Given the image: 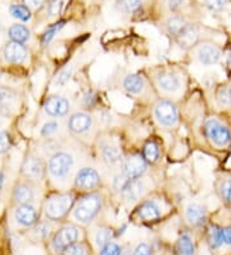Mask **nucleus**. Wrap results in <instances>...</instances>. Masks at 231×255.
Returning <instances> with one entry per match:
<instances>
[{"mask_svg": "<svg viewBox=\"0 0 231 255\" xmlns=\"http://www.w3.org/2000/svg\"><path fill=\"white\" fill-rule=\"evenodd\" d=\"M74 205V196L70 193L56 195L46 200L44 204V213L48 221H62Z\"/></svg>", "mask_w": 231, "mask_h": 255, "instance_id": "nucleus-1", "label": "nucleus"}, {"mask_svg": "<svg viewBox=\"0 0 231 255\" xmlns=\"http://www.w3.org/2000/svg\"><path fill=\"white\" fill-rule=\"evenodd\" d=\"M123 88H125L129 93H142V91L144 89V80H143L139 75H129V76H126V79L123 80Z\"/></svg>", "mask_w": 231, "mask_h": 255, "instance_id": "nucleus-24", "label": "nucleus"}, {"mask_svg": "<svg viewBox=\"0 0 231 255\" xmlns=\"http://www.w3.org/2000/svg\"><path fill=\"white\" fill-rule=\"evenodd\" d=\"M44 164L39 157L28 155L22 164V174L27 179H41L44 175Z\"/></svg>", "mask_w": 231, "mask_h": 255, "instance_id": "nucleus-13", "label": "nucleus"}, {"mask_svg": "<svg viewBox=\"0 0 231 255\" xmlns=\"http://www.w3.org/2000/svg\"><path fill=\"white\" fill-rule=\"evenodd\" d=\"M75 184L78 190L92 191L100 186V177L95 169L83 168L77 173Z\"/></svg>", "mask_w": 231, "mask_h": 255, "instance_id": "nucleus-8", "label": "nucleus"}, {"mask_svg": "<svg viewBox=\"0 0 231 255\" xmlns=\"http://www.w3.org/2000/svg\"><path fill=\"white\" fill-rule=\"evenodd\" d=\"M207 138L217 147H226L231 142V133L225 125L216 119L207 120L204 125Z\"/></svg>", "mask_w": 231, "mask_h": 255, "instance_id": "nucleus-4", "label": "nucleus"}, {"mask_svg": "<svg viewBox=\"0 0 231 255\" xmlns=\"http://www.w3.org/2000/svg\"><path fill=\"white\" fill-rule=\"evenodd\" d=\"M62 9V0H49L48 3V13L50 16H57Z\"/></svg>", "mask_w": 231, "mask_h": 255, "instance_id": "nucleus-41", "label": "nucleus"}, {"mask_svg": "<svg viewBox=\"0 0 231 255\" xmlns=\"http://www.w3.org/2000/svg\"><path fill=\"white\" fill-rule=\"evenodd\" d=\"M78 230L72 224H66L59 228L52 239V248L57 255H62L66 249L77 243L78 240Z\"/></svg>", "mask_w": 231, "mask_h": 255, "instance_id": "nucleus-3", "label": "nucleus"}, {"mask_svg": "<svg viewBox=\"0 0 231 255\" xmlns=\"http://www.w3.org/2000/svg\"><path fill=\"white\" fill-rule=\"evenodd\" d=\"M154 115L157 122L163 127L171 128L176 125L179 120V112L175 103L169 102V101H160L154 109Z\"/></svg>", "mask_w": 231, "mask_h": 255, "instance_id": "nucleus-5", "label": "nucleus"}, {"mask_svg": "<svg viewBox=\"0 0 231 255\" xmlns=\"http://www.w3.org/2000/svg\"><path fill=\"white\" fill-rule=\"evenodd\" d=\"M189 23L185 21V18L180 16H175L172 18H169L168 22H167V28H168V31L171 32L172 35L177 36L180 32H182L185 30V27L188 26Z\"/></svg>", "mask_w": 231, "mask_h": 255, "instance_id": "nucleus-29", "label": "nucleus"}, {"mask_svg": "<svg viewBox=\"0 0 231 255\" xmlns=\"http://www.w3.org/2000/svg\"><path fill=\"white\" fill-rule=\"evenodd\" d=\"M185 219L191 227H202L207 221L206 208L198 202H190L185 209Z\"/></svg>", "mask_w": 231, "mask_h": 255, "instance_id": "nucleus-14", "label": "nucleus"}, {"mask_svg": "<svg viewBox=\"0 0 231 255\" xmlns=\"http://www.w3.org/2000/svg\"><path fill=\"white\" fill-rule=\"evenodd\" d=\"M120 255H133V253L130 252L129 249H122V250H121V254Z\"/></svg>", "mask_w": 231, "mask_h": 255, "instance_id": "nucleus-47", "label": "nucleus"}, {"mask_svg": "<svg viewBox=\"0 0 231 255\" xmlns=\"http://www.w3.org/2000/svg\"><path fill=\"white\" fill-rule=\"evenodd\" d=\"M176 253L179 255H195L197 248H195L194 240L191 239L190 235H180L177 241H176Z\"/></svg>", "mask_w": 231, "mask_h": 255, "instance_id": "nucleus-20", "label": "nucleus"}, {"mask_svg": "<svg viewBox=\"0 0 231 255\" xmlns=\"http://www.w3.org/2000/svg\"><path fill=\"white\" fill-rule=\"evenodd\" d=\"M91 116L85 114V112H77V114H74L68 120V129L74 131V133L81 134L89 130L91 128Z\"/></svg>", "mask_w": 231, "mask_h": 255, "instance_id": "nucleus-16", "label": "nucleus"}, {"mask_svg": "<svg viewBox=\"0 0 231 255\" xmlns=\"http://www.w3.org/2000/svg\"><path fill=\"white\" fill-rule=\"evenodd\" d=\"M44 110L48 115L54 116V118H63L70 111V103L63 97L52 96L44 103Z\"/></svg>", "mask_w": 231, "mask_h": 255, "instance_id": "nucleus-12", "label": "nucleus"}, {"mask_svg": "<svg viewBox=\"0 0 231 255\" xmlns=\"http://www.w3.org/2000/svg\"><path fill=\"white\" fill-rule=\"evenodd\" d=\"M62 255H87L86 248L82 244H74L68 249H66Z\"/></svg>", "mask_w": 231, "mask_h": 255, "instance_id": "nucleus-37", "label": "nucleus"}, {"mask_svg": "<svg viewBox=\"0 0 231 255\" xmlns=\"http://www.w3.org/2000/svg\"><path fill=\"white\" fill-rule=\"evenodd\" d=\"M102 204V197L99 196V195H95V193H91V195L82 197L80 201L77 202L76 208L74 210L75 218L82 224L90 223L98 215V213L100 212Z\"/></svg>", "mask_w": 231, "mask_h": 255, "instance_id": "nucleus-2", "label": "nucleus"}, {"mask_svg": "<svg viewBox=\"0 0 231 255\" xmlns=\"http://www.w3.org/2000/svg\"><path fill=\"white\" fill-rule=\"evenodd\" d=\"M207 244L211 250H219L224 246V240H222V227H219L216 224H212L208 228L207 232Z\"/></svg>", "mask_w": 231, "mask_h": 255, "instance_id": "nucleus-21", "label": "nucleus"}, {"mask_svg": "<svg viewBox=\"0 0 231 255\" xmlns=\"http://www.w3.org/2000/svg\"><path fill=\"white\" fill-rule=\"evenodd\" d=\"M36 255H39V254H36Z\"/></svg>", "mask_w": 231, "mask_h": 255, "instance_id": "nucleus-50", "label": "nucleus"}, {"mask_svg": "<svg viewBox=\"0 0 231 255\" xmlns=\"http://www.w3.org/2000/svg\"><path fill=\"white\" fill-rule=\"evenodd\" d=\"M9 12L14 18L19 21L27 22L31 18V10L27 5H22V4H13L10 5Z\"/></svg>", "mask_w": 231, "mask_h": 255, "instance_id": "nucleus-30", "label": "nucleus"}, {"mask_svg": "<svg viewBox=\"0 0 231 255\" xmlns=\"http://www.w3.org/2000/svg\"><path fill=\"white\" fill-rule=\"evenodd\" d=\"M10 148V137L8 131L1 130L0 131V155L1 153L8 152V149Z\"/></svg>", "mask_w": 231, "mask_h": 255, "instance_id": "nucleus-38", "label": "nucleus"}, {"mask_svg": "<svg viewBox=\"0 0 231 255\" xmlns=\"http://www.w3.org/2000/svg\"><path fill=\"white\" fill-rule=\"evenodd\" d=\"M71 78V71L70 70H65V71H62L59 74L58 79H57V85H63L66 84L68 80Z\"/></svg>", "mask_w": 231, "mask_h": 255, "instance_id": "nucleus-44", "label": "nucleus"}, {"mask_svg": "<svg viewBox=\"0 0 231 255\" xmlns=\"http://www.w3.org/2000/svg\"><path fill=\"white\" fill-rule=\"evenodd\" d=\"M32 235L37 241H44L52 234V224L49 222H39L32 227Z\"/></svg>", "mask_w": 231, "mask_h": 255, "instance_id": "nucleus-26", "label": "nucleus"}, {"mask_svg": "<svg viewBox=\"0 0 231 255\" xmlns=\"http://www.w3.org/2000/svg\"><path fill=\"white\" fill-rule=\"evenodd\" d=\"M118 192L125 201H135L140 197L143 192V183L138 179H127L123 182L122 187Z\"/></svg>", "mask_w": 231, "mask_h": 255, "instance_id": "nucleus-17", "label": "nucleus"}, {"mask_svg": "<svg viewBox=\"0 0 231 255\" xmlns=\"http://www.w3.org/2000/svg\"><path fill=\"white\" fill-rule=\"evenodd\" d=\"M37 218H39L37 210L31 204H22V205L15 206L14 221L21 227H34L37 223Z\"/></svg>", "mask_w": 231, "mask_h": 255, "instance_id": "nucleus-9", "label": "nucleus"}, {"mask_svg": "<svg viewBox=\"0 0 231 255\" xmlns=\"http://www.w3.org/2000/svg\"><path fill=\"white\" fill-rule=\"evenodd\" d=\"M121 250H122V248H121L117 243L109 241V243L100 246V249H99V255H120Z\"/></svg>", "mask_w": 231, "mask_h": 255, "instance_id": "nucleus-33", "label": "nucleus"}, {"mask_svg": "<svg viewBox=\"0 0 231 255\" xmlns=\"http://www.w3.org/2000/svg\"><path fill=\"white\" fill-rule=\"evenodd\" d=\"M219 191L222 200H224L228 205H231V179L222 181L219 187Z\"/></svg>", "mask_w": 231, "mask_h": 255, "instance_id": "nucleus-35", "label": "nucleus"}, {"mask_svg": "<svg viewBox=\"0 0 231 255\" xmlns=\"http://www.w3.org/2000/svg\"><path fill=\"white\" fill-rule=\"evenodd\" d=\"M102 156L103 160L111 165L118 164V162L121 161L120 149H118V147L113 146V144H105V146H103Z\"/></svg>", "mask_w": 231, "mask_h": 255, "instance_id": "nucleus-25", "label": "nucleus"}, {"mask_svg": "<svg viewBox=\"0 0 231 255\" xmlns=\"http://www.w3.org/2000/svg\"><path fill=\"white\" fill-rule=\"evenodd\" d=\"M151 245L147 243H140L133 252V255H153Z\"/></svg>", "mask_w": 231, "mask_h": 255, "instance_id": "nucleus-40", "label": "nucleus"}, {"mask_svg": "<svg viewBox=\"0 0 231 255\" xmlns=\"http://www.w3.org/2000/svg\"><path fill=\"white\" fill-rule=\"evenodd\" d=\"M72 165L74 160L71 155L66 152H57L49 160V171L56 178H65L71 171Z\"/></svg>", "mask_w": 231, "mask_h": 255, "instance_id": "nucleus-6", "label": "nucleus"}, {"mask_svg": "<svg viewBox=\"0 0 231 255\" xmlns=\"http://www.w3.org/2000/svg\"><path fill=\"white\" fill-rule=\"evenodd\" d=\"M17 101V94L8 88H0V107L10 109Z\"/></svg>", "mask_w": 231, "mask_h": 255, "instance_id": "nucleus-27", "label": "nucleus"}, {"mask_svg": "<svg viewBox=\"0 0 231 255\" xmlns=\"http://www.w3.org/2000/svg\"><path fill=\"white\" fill-rule=\"evenodd\" d=\"M185 0H168V6L171 10H176L181 8Z\"/></svg>", "mask_w": 231, "mask_h": 255, "instance_id": "nucleus-45", "label": "nucleus"}, {"mask_svg": "<svg viewBox=\"0 0 231 255\" xmlns=\"http://www.w3.org/2000/svg\"><path fill=\"white\" fill-rule=\"evenodd\" d=\"M3 57L5 59V62L12 63V65H22V63L26 62L28 52L23 44L9 41L4 47Z\"/></svg>", "mask_w": 231, "mask_h": 255, "instance_id": "nucleus-10", "label": "nucleus"}, {"mask_svg": "<svg viewBox=\"0 0 231 255\" xmlns=\"http://www.w3.org/2000/svg\"><path fill=\"white\" fill-rule=\"evenodd\" d=\"M35 192L34 188L28 182H18L13 187L12 200L15 205H22V204H31L34 200Z\"/></svg>", "mask_w": 231, "mask_h": 255, "instance_id": "nucleus-15", "label": "nucleus"}, {"mask_svg": "<svg viewBox=\"0 0 231 255\" xmlns=\"http://www.w3.org/2000/svg\"><path fill=\"white\" fill-rule=\"evenodd\" d=\"M57 130H58V124L56 122H49L41 128V134L44 137H49L53 133H56Z\"/></svg>", "mask_w": 231, "mask_h": 255, "instance_id": "nucleus-42", "label": "nucleus"}, {"mask_svg": "<svg viewBox=\"0 0 231 255\" xmlns=\"http://www.w3.org/2000/svg\"><path fill=\"white\" fill-rule=\"evenodd\" d=\"M45 0H25V3L30 6H39L44 3Z\"/></svg>", "mask_w": 231, "mask_h": 255, "instance_id": "nucleus-46", "label": "nucleus"}, {"mask_svg": "<svg viewBox=\"0 0 231 255\" xmlns=\"http://www.w3.org/2000/svg\"><path fill=\"white\" fill-rule=\"evenodd\" d=\"M222 52L217 45L211 43L202 44L197 50V58L204 66H213L220 62Z\"/></svg>", "mask_w": 231, "mask_h": 255, "instance_id": "nucleus-11", "label": "nucleus"}, {"mask_svg": "<svg viewBox=\"0 0 231 255\" xmlns=\"http://www.w3.org/2000/svg\"><path fill=\"white\" fill-rule=\"evenodd\" d=\"M157 83L162 91L168 92V93L177 92L180 89V85H181L179 75L175 74V72H168V71L162 72V74L158 75Z\"/></svg>", "mask_w": 231, "mask_h": 255, "instance_id": "nucleus-18", "label": "nucleus"}, {"mask_svg": "<svg viewBox=\"0 0 231 255\" xmlns=\"http://www.w3.org/2000/svg\"><path fill=\"white\" fill-rule=\"evenodd\" d=\"M3 184H4V175L1 174V171H0V190H1Z\"/></svg>", "mask_w": 231, "mask_h": 255, "instance_id": "nucleus-48", "label": "nucleus"}, {"mask_svg": "<svg viewBox=\"0 0 231 255\" xmlns=\"http://www.w3.org/2000/svg\"><path fill=\"white\" fill-rule=\"evenodd\" d=\"M0 81H1V74H0Z\"/></svg>", "mask_w": 231, "mask_h": 255, "instance_id": "nucleus-49", "label": "nucleus"}, {"mask_svg": "<svg viewBox=\"0 0 231 255\" xmlns=\"http://www.w3.org/2000/svg\"><path fill=\"white\" fill-rule=\"evenodd\" d=\"M8 36L12 41L19 44H25L30 39V30L23 25H12L8 30Z\"/></svg>", "mask_w": 231, "mask_h": 255, "instance_id": "nucleus-23", "label": "nucleus"}, {"mask_svg": "<svg viewBox=\"0 0 231 255\" xmlns=\"http://www.w3.org/2000/svg\"><path fill=\"white\" fill-rule=\"evenodd\" d=\"M63 26H65V22H59V23H56L54 26H52V27L48 28V30L44 32L43 39H41V43H43V45H48V44L53 40V37L56 36L57 32L61 31Z\"/></svg>", "mask_w": 231, "mask_h": 255, "instance_id": "nucleus-34", "label": "nucleus"}, {"mask_svg": "<svg viewBox=\"0 0 231 255\" xmlns=\"http://www.w3.org/2000/svg\"><path fill=\"white\" fill-rule=\"evenodd\" d=\"M228 4V0H206V5L211 10H222Z\"/></svg>", "mask_w": 231, "mask_h": 255, "instance_id": "nucleus-39", "label": "nucleus"}, {"mask_svg": "<svg viewBox=\"0 0 231 255\" xmlns=\"http://www.w3.org/2000/svg\"><path fill=\"white\" fill-rule=\"evenodd\" d=\"M138 215L144 222H154L160 217V209L154 201H145L138 209Z\"/></svg>", "mask_w": 231, "mask_h": 255, "instance_id": "nucleus-19", "label": "nucleus"}, {"mask_svg": "<svg viewBox=\"0 0 231 255\" xmlns=\"http://www.w3.org/2000/svg\"><path fill=\"white\" fill-rule=\"evenodd\" d=\"M216 98L220 106H231V88H221Z\"/></svg>", "mask_w": 231, "mask_h": 255, "instance_id": "nucleus-36", "label": "nucleus"}, {"mask_svg": "<svg viewBox=\"0 0 231 255\" xmlns=\"http://www.w3.org/2000/svg\"><path fill=\"white\" fill-rule=\"evenodd\" d=\"M176 39H177V41H179V44L181 45V47L184 48L193 47V45H195V43H197L198 40L197 28L189 23V25L185 27L184 31L180 32V34L176 36Z\"/></svg>", "mask_w": 231, "mask_h": 255, "instance_id": "nucleus-22", "label": "nucleus"}, {"mask_svg": "<svg viewBox=\"0 0 231 255\" xmlns=\"http://www.w3.org/2000/svg\"><path fill=\"white\" fill-rule=\"evenodd\" d=\"M142 0H118L117 6L118 9L122 10L123 13H134L140 8Z\"/></svg>", "mask_w": 231, "mask_h": 255, "instance_id": "nucleus-32", "label": "nucleus"}, {"mask_svg": "<svg viewBox=\"0 0 231 255\" xmlns=\"http://www.w3.org/2000/svg\"><path fill=\"white\" fill-rule=\"evenodd\" d=\"M113 239V232H112L111 228H107V227H103V228H99L96 231L95 236H94V241H95L96 246H103L104 244L109 243L112 241Z\"/></svg>", "mask_w": 231, "mask_h": 255, "instance_id": "nucleus-31", "label": "nucleus"}, {"mask_svg": "<svg viewBox=\"0 0 231 255\" xmlns=\"http://www.w3.org/2000/svg\"><path fill=\"white\" fill-rule=\"evenodd\" d=\"M222 240H224V245L231 248V226L222 228Z\"/></svg>", "mask_w": 231, "mask_h": 255, "instance_id": "nucleus-43", "label": "nucleus"}, {"mask_svg": "<svg viewBox=\"0 0 231 255\" xmlns=\"http://www.w3.org/2000/svg\"><path fill=\"white\" fill-rule=\"evenodd\" d=\"M143 157H144L145 161L148 162H155L159 157V147L155 142L151 140L148 143L144 146V149H143Z\"/></svg>", "mask_w": 231, "mask_h": 255, "instance_id": "nucleus-28", "label": "nucleus"}, {"mask_svg": "<svg viewBox=\"0 0 231 255\" xmlns=\"http://www.w3.org/2000/svg\"><path fill=\"white\" fill-rule=\"evenodd\" d=\"M147 171V161L142 155H131L122 164L123 177L127 179H139Z\"/></svg>", "mask_w": 231, "mask_h": 255, "instance_id": "nucleus-7", "label": "nucleus"}]
</instances>
